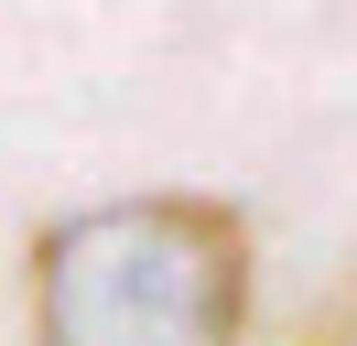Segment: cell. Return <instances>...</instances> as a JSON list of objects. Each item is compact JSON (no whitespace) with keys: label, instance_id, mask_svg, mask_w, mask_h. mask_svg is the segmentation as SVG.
<instances>
[{"label":"cell","instance_id":"obj_1","mask_svg":"<svg viewBox=\"0 0 357 346\" xmlns=\"http://www.w3.org/2000/svg\"><path fill=\"white\" fill-rule=\"evenodd\" d=\"M33 346H238L249 336V216L227 195H109L22 260Z\"/></svg>","mask_w":357,"mask_h":346}]
</instances>
